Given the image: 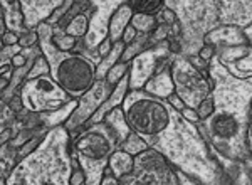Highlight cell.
Instances as JSON below:
<instances>
[{
	"mask_svg": "<svg viewBox=\"0 0 252 185\" xmlns=\"http://www.w3.org/2000/svg\"><path fill=\"white\" fill-rule=\"evenodd\" d=\"M123 111L131 132L138 133L146 141L165 133L172 121L170 106L145 91H131L126 94Z\"/></svg>",
	"mask_w": 252,
	"mask_h": 185,
	"instance_id": "cell-1",
	"label": "cell"
},
{
	"mask_svg": "<svg viewBox=\"0 0 252 185\" xmlns=\"http://www.w3.org/2000/svg\"><path fill=\"white\" fill-rule=\"evenodd\" d=\"M54 81L72 98H81L91 90L96 81V69L79 54L66 56L52 68Z\"/></svg>",
	"mask_w": 252,
	"mask_h": 185,
	"instance_id": "cell-2",
	"label": "cell"
},
{
	"mask_svg": "<svg viewBox=\"0 0 252 185\" xmlns=\"http://www.w3.org/2000/svg\"><path fill=\"white\" fill-rule=\"evenodd\" d=\"M131 175L138 185H182L180 175L168 159L155 148H148L135 157Z\"/></svg>",
	"mask_w": 252,
	"mask_h": 185,
	"instance_id": "cell-3",
	"label": "cell"
},
{
	"mask_svg": "<svg viewBox=\"0 0 252 185\" xmlns=\"http://www.w3.org/2000/svg\"><path fill=\"white\" fill-rule=\"evenodd\" d=\"M172 78L175 83V92L185 101L187 106H197L204 98H207L212 91L208 81L197 71L192 64L173 61L172 63Z\"/></svg>",
	"mask_w": 252,
	"mask_h": 185,
	"instance_id": "cell-4",
	"label": "cell"
},
{
	"mask_svg": "<svg viewBox=\"0 0 252 185\" xmlns=\"http://www.w3.org/2000/svg\"><path fill=\"white\" fill-rule=\"evenodd\" d=\"M118 143H121V140H119L118 135L111 130V126H110V135H106V130L104 128L99 130L98 126V128H92L89 130L88 133H84L83 137L79 138V141H77L76 148L77 152H79L83 163H86V162L88 163H98L101 170H104L111 153H113L116 148L115 145Z\"/></svg>",
	"mask_w": 252,
	"mask_h": 185,
	"instance_id": "cell-5",
	"label": "cell"
},
{
	"mask_svg": "<svg viewBox=\"0 0 252 185\" xmlns=\"http://www.w3.org/2000/svg\"><path fill=\"white\" fill-rule=\"evenodd\" d=\"M204 44L219 46V47H234V46H247L249 39L242 29L235 25H222L215 27L210 32L204 36Z\"/></svg>",
	"mask_w": 252,
	"mask_h": 185,
	"instance_id": "cell-6",
	"label": "cell"
},
{
	"mask_svg": "<svg viewBox=\"0 0 252 185\" xmlns=\"http://www.w3.org/2000/svg\"><path fill=\"white\" fill-rule=\"evenodd\" d=\"M145 92L155 96V98H168L172 92H175V83L172 78V66L165 71L153 74L151 78L146 81V84L143 86Z\"/></svg>",
	"mask_w": 252,
	"mask_h": 185,
	"instance_id": "cell-7",
	"label": "cell"
},
{
	"mask_svg": "<svg viewBox=\"0 0 252 185\" xmlns=\"http://www.w3.org/2000/svg\"><path fill=\"white\" fill-rule=\"evenodd\" d=\"M133 10L130 9V5L125 2L123 5L118 7V10L113 14V17H111L110 21V27H108V32H110V39L115 42L121 41V36L123 32H125V29L128 25H130V21L131 17H133Z\"/></svg>",
	"mask_w": 252,
	"mask_h": 185,
	"instance_id": "cell-8",
	"label": "cell"
},
{
	"mask_svg": "<svg viewBox=\"0 0 252 185\" xmlns=\"http://www.w3.org/2000/svg\"><path fill=\"white\" fill-rule=\"evenodd\" d=\"M108 167L113 170V175L116 179H121V177L133 173L135 157H131L125 150H116V152L111 153L110 160H108Z\"/></svg>",
	"mask_w": 252,
	"mask_h": 185,
	"instance_id": "cell-9",
	"label": "cell"
},
{
	"mask_svg": "<svg viewBox=\"0 0 252 185\" xmlns=\"http://www.w3.org/2000/svg\"><path fill=\"white\" fill-rule=\"evenodd\" d=\"M126 3L135 14L150 15H158L165 7V0H126Z\"/></svg>",
	"mask_w": 252,
	"mask_h": 185,
	"instance_id": "cell-10",
	"label": "cell"
},
{
	"mask_svg": "<svg viewBox=\"0 0 252 185\" xmlns=\"http://www.w3.org/2000/svg\"><path fill=\"white\" fill-rule=\"evenodd\" d=\"M130 25L135 27V30L139 34H151L158 27V17L150 14H133L130 21Z\"/></svg>",
	"mask_w": 252,
	"mask_h": 185,
	"instance_id": "cell-11",
	"label": "cell"
},
{
	"mask_svg": "<svg viewBox=\"0 0 252 185\" xmlns=\"http://www.w3.org/2000/svg\"><path fill=\"white\" fill-rule=\"evenodd\" d=\"M121 146H123V150H125L126 153H130L131 157H137L141 152H145V150L150 148L148 141L135 132H130V135L126 137V140L121 143Z\"/></svg>",
	"mask_w": 252,
	"mask_h": 185,
	"instance_id": "cell-12",
	"label": "cell"
},
{
	"mask_svg": "<svg viewBox=\"0 0 252 185\" xmlns=\"http://www.w3.org/2000/svg\"><path fill=\"white\" fill-rule=\"evenodd\" d=\"M88 24H89V19L86 17V15L79 14V15H76V17L64 27V30H66V34H68V36H71V37H74V39H76V37L86 36Z\"/></svg>",
	"mask_w": 252,
	"mask_h": 185,
	"instance_id": "cell-13",
	"label": "cell"
},
{
	"mask_svg": "<svg viewBox=\"0 0 252 185\" xmlns=\"http://www.w3.org/2000/svg\"><path fill=\"white\" fill-rule=\"evenodd\" d=\"M130 63H121L118 61L116 64L110 68V71L106 72V81L111 84V86H116L126 74H130Z\"/></svg>",
	"mask_w": 252,
	"mask_h": 185,
	"instance_id": "cell-14",
	"label": "cell"
},
{
	"mask_svg": "<svg viewBox=\"0 0 252 185\" xmlns=\"http://www.w3.org/2000/svg\"><path fill=\"white\" fill-rule=\"evenodd\" d=\"M197 113H199L200 119H208L212 115L215 113V99L212 94H208L207 98H204L199 105L195 106Z\"/></svg>",
	"mask_w": 252,
	"mask_h": 185,
	"instance_id": "cell-15",
	"label": "cell"
},
{
	"mask_svg": "<svg viewBox=\"0 0 252 185\" xmlns=\"http://www.w3.org/2000/svg\"><path fill=\"white\" fill-rule=\"evenodd\" d=\"M41 141H42L41 137H34L32 140H27L25 143L21 146V150L17 152V160H24L25 157H29L30 153L37 148V145L41 143Z\"/></svg>",
	"mask_w": 252,
	"mask_h": 185,
	"instance_id": "cell-16",
	"label": "cell"
},
{
	"mask_svg": "<svg viewBox=\"0 0 252 185\" xmlns=\"http://www.w3.org/2000/svg\"><path fill=\"white\" fill-rule=\"evenodd\" d=\"M158 17V24H166V25H173V24H177L178 22V15L175 10H172V9H166V7H163L161 9V12L157 15Z\"/></svg>",
	"mask_w": 252,
	"mask_h": 185,
	"instance_id": "cell-17",
	"label": "cell"
},
{
	"mask_svg": "<svg viewBox=\"0 0 252 185\" xmlns=\"http://www.w3.org/2000/svg\"><path fill=\"white\" fill-rule=\"evenodd\" d=\"M54 44H56V47L59 49V51H63V52H68V51H71V49L74 47V44H76V39H74V37H71V36H64V37H56V39H54Z\"/></svg>",
	"mask_w": 252,
	"mask_h": 185,
	"instance_id": "cell-18",
	"label": "cell"
},
{
	"mask_svg": "<svg viewBox=\"0 0 252 185\" xmlns=\"http://www.w3.org/2000/svg\"><path fill=\"white\" fill-rule=\"evenodd\" d=\"M197 52H199L197 56H199L202 61H205V63H210L215 57V47L212 44H202V47Z\"/></svg>",
	"mask_w": 252,
	"mask_h": 185,
	"instance_id": "cell-19",
	"label": "cell"
},
{
	"mask_svg": "<svg viewBox=\"0 0 252 185\" xmlns=\"http://www.w3.org/2000/svg\"><path fill=\"white\" fill-rule=\"evenodd\" d=\"M180 115H182V118H183L185 121L193 123V125H197V123L202 121L199 113H197V110H195V108H192V106H185L183 110L180 111Z\"/></svg>",
	"mask_w": 252,
	"mask_h": 185,
	"instance_id": "cell-20",
	"label": "cell"
},
{
	"mask_svg": "<svg viewBox=\"0 0 252 185\" xmlns=\"http://www.w3.org/2000/svg\"><path fill=\"white\" fill-rule=\"evenodd\" d=\"M166 105L172 106V108H175L177 111H182L185 106H187V105H185V101L177 94V92H172V94H170L168 98H166Z\"/></svg>",
	"mask_w": 252,
	"mask_h": 185,
	"instance_id": "cell-21",
	"label": "cell"
},
{
	"mask_svg": "<svg viewBox=\"0 0 252 185\" xmlns=\"http://www.w3.org/2000/svg\"><path fill=\"white\" fill-rule=\"evenodd\" d=\"M86 184V175L81 168L76 167V170L72 172L71 179H69V185H84Z\"/></svg>",
	"mask_w": 252,
	"mask_h": 185,
	"instance_id": "cell-22",
	"label": "cell"
},
{
	"mask_svg": "<svg viewBox=\"0 0 252 185\" xmlns=\"http://www.w3.org/2000/svg\"><path fill=\"white\" fill-rule=\"evenodd\" d=\"M36 41H37L36 32H27L22 37H19V46H22V47H29V46L36 44Z\"/></svg>",
	"mask_w": 252,
	"mask_h": 185,
	"instance_id": "cell-23",
	"label": "cell"
},
{
	"mask_svg": "<svg viewBox=\"0 0 252 185\" xmlns=\"http://www.w3.org/2000/svg\"><path fill=\"white\" fill-rule=\"evenodd\" d=\"M137 36H138V32L135 30V27L128 25L125 29V32H123V36H121V41L125 42V46H126V44H130V42H133L135 39H137Z\"/></svg>",
	"mask_w": 252,
	"mask_h": 185,
	"instance_id": "cell-24",
	"label": "cell"
},
{
	"mask_svg": "<svg viewBox=\"0 0 252 185\" xmlns=\"http://www.w3.org/2000/svg\"><path fill=\"white\" fill-rule=\"evenodd\" d=\"M111 49H113V41H111L110 37H106V39H103V42H101V44H99L98 52H99V56L106 57L108 54L111 52Z\"/></svg>",
	"mask_w": 252,
	"mask_h": 185,
	"instance_id": "cell-25",
	"label": "cell"
},
{
	"mask_svg": "<svg viewBox=\"0 0 252 185\" xmlns=\"http://www.w3.org/2000/svg\"><path fill=\"white\" fill-rule=\"evenodd\" d=\"M2 41L5 46H14L19 42V37L15 36V34L12 32V30H5V32L2 34Z\"/></svg>",
	"mask_w": 252,
	"mask_h": 185,
	"instance_id": "cell-26",
	"label": "cell"
},
{
	"mask_svg": "<svg viewBox=\"0 0 252 185\" xmlns=\"http://www.w3.org/2000/svg\"><path fill=\"white\" fill-rule=\"evenodd\" d=\"M9 106H10V110L15 111V113H19V111H22V99L19 98V94H14L12 98H10Z\"/></svg>",
	"mask_w": 252,
	"mask_h": 185,
	"instance_id": "cell-27",
	"label": "cell"
},
{
	"mask_svg": "<svg viewBox=\"0 0 252 185\" xmlns=\"http://www.w3.org/2000/svg\"><path fill=\"white\" fill-rule=\"evenodd\" d=\"M99 185H119V179H116L113 173H110V175H103Z\"/></svg>",
	"mask_w": 252,
	"mask_h": 185,
	"instance_id": "cell-28",
	"label": "cell"
},
{
	"mask_svg": "<svg viewBox=\"0 0 252 185\" xmlns=\"http://www.w3.org/2000/svg\"><path fill=\"white\" fill-rule=\"evenodd\" d=\"M27 64V59L25 56H22V54H15L12 57V66L14 68H24Z\"/></svg>",
	"mask_w": 252,
	"mask_h": 185,
	"instance_id": "cell-29",
	"label": "cell"
},
{
	"mask_svg": "<svg viewBox=\"0 0 252 185\" xmlns=\"http://www.w3.org/2000/svg\"><path fill=\"white\" fill-rule=\"evenodd\" d=\"M247 145L252 148V118L249 119V125H247Z\"/></svg>",
	"mask_w": 252,
	"mask_h": 185,
	"instance_id": "cell-30",
	"label": "cell"
},
{
	"mask_svg": "<svg viewBox=\"0 0 252 185\" xmlns=\"http://www.w3.org/2000/svg\"><path fill=\"white\" fill-rule=\"evenodd\" d=\"M7 84H9V79H5V78H0V91H2V90H5V88H7Z\"/></svg>",
	"mask_w": 252,
	"mask_h": 185,
	"instance_id": "cell-31",
	"label": "cell"
},
{
	"mask_svg": "<svg viewBox=\"0 0 252 185\" xmlns=\"http://www.w3.org/2000/svg\"><path fill=\"white\" fill-rule=\"evenodd\" d=\"M247 118H252V99H251V108H249V110H247Z\"/></svg>",
	"mask_w": 252,
	"mask_h": 185,
	"instance_id": "cell-32",
	"label": "cell"
},
{
	"mask_svg": "<svg viewBox=\"0 0 252 185\" xmlns=\"http://www.w3.org/2000/svg\"><path fill=\"white\" fill-rule=\"evenodd\" d=\"M5 32V25H3V22L0 21V34H3Z\"/></svg>",
	"mask_w": 252,
	"mask_h": 185,
	"instance_id": "cell-33",
	"label": "cell"
},
{
	"mask_svg": "<svg viewBox=\"0 0 252 185\" xmlns=\"http://www.w3.org/2000/svg\"><path fill=\"white\" fill-rule=\"evenodd\" d=\"M0 185H5V180H3V179H0Z\"/></svg>",
	"mask_w": 252,
	"mask_h": 185,
	"instance_id": "cell-34",
	"label": "cell"
},
{
	"mask_svg": "<svg viewBox=\"0 0 252 185\" xmlns=\"http://www.w3.org/2000/svg\"><path fill=\"white\" fill-rule=\"evenodd\" d=\"M74 2H83V0H74Z\"/></svg>",
	"mask_w": 252,
	"mask_h": 185,
	"instance_id": "cell-35",
	"label": "cell"
},
{
	"mask_svg": "<svg viewBox=\"0 0 252 185\" xmlns=\"http://www.w3.org/2000/svg\"><path fill=\"white\" fill-rule=\"evenodd\" d=\"M251 185H252V184H251Z\"/></svg>",
	"mask_w": 252,
	"mask_h": 185,
	"instance_id": "cell-36",
	"label": "cell"
}]
</instances>
